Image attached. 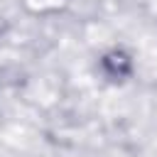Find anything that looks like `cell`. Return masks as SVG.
Masks as SVG:
<instances>
[{
  "instance_id": "6da1fadb",
  "label": "cell",
  "mask_w": 157,
  "mask_h": 157,
  "mask_svg": "<svg viewBox=\"0 0 157 157\" xmlns=\"http://www.w3.org/2000/svg\"><path fill=\"white\" fill-rule=\"evenodd\" d=\"M96 69L98 76L113 86H120L125 81H130L135 76V56L125 49V47H108L98 54L96 59Z\"/></svg>"
}]
</instances>
